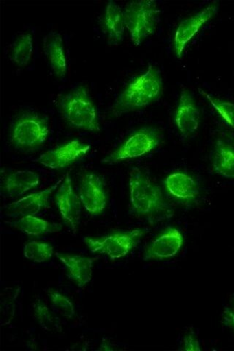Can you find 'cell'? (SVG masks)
I'll use <instances>...</instances> for the list:
<instances>
[{"mask_svg": "<svg viewBox=\"0 0 234 351\" xmlns=\"http://www.w3.org/2000/svg\"><path fill=\"white\" fill-rule=\"evenodd\" d=\"M162 93L161 74L157 68L150 65L119 95L113 107V113L118 116L146 107L159 100Z\"/></svg>", "mask_w": 234, "mask_h": 351, "instance_id": "6da1fadb", "label": "cell"}, {"mask_svg": "<svg viewBox=\"0 0 234 351\" xmlns=\"http://www.w3.org/2000/svg\"><path fill=\"white\" fill-rule=\"evenodd\" d=\"M129 186L130 204L135 215L150 217L169 212L159 186L140 169L132 170Z\"/></svg>", "mask_w": 234, "mask_h": 351, "instance_id": "7a4b0ae2", "label": "cell"}, {"mask_svg": "<svg viewBox=\"0 0 234 351\" xmlns=\"http://www.w3.org/2000/svg\"><path fill=\"white\" fill-rule=\"evenodd\" d=\"M62 113L71 126L91 132L100 130L96 107L84 86L66 95L61 101Z\"/></svg>", "mask_w": 234, "mask_h": 351, "instance_id": "3957f363", "label": "cell"}, {"mask_svg": "<svg viewBox=\"0 0 234 351\" xmlns=\"http://www.w3.org/2000/svg\"><path fill=\"white\" fill-rule=\"evenodd\" d=\"M161 10L157 2L135 1L128 3L124 10L126 27L134 45L153 34L159 23Z\"/></svg>", "mask_w": 234, "mask_h": 351, "instance_id": "277c9868", "label": "cell"}, {"mask_svg": "<svg viewBox=\"0 0 234 351\" xmlns=\"http://www.w3.org/2000/svg\"><path fill=\"white\" fill-rule=\"evenodd\" d=\"M161 142V135L153 128H142L129 136L122 145L102 160L106 164H114L137 158L157 148Z\"/></svg>", "mask_w": 234, "mask_h": 351, "instance_id": "5b68a950", "label": "cell"}, {"mask_svg": "<svg viewBox=\"0 0 234 351\" xmlns=\"http://www.w3.org/2000/svg\"><path fill=\"white\" fill-rule=\"evenodd\" d=\"M145 234L146 230L135 229L100 238L86 237L84 243L93 254L106 255L111 260H117L127 256Z\"/></svg>", "mask_w": 234, "mask_h": 351, "instance_id": "8992f818", "label": "cell"}, {"mask_svg": "<svg viewBox=\"0 0 234 351\" xmlns=\"http://www.w3.org/2000/svg\"><path fill=\"white\" fill-rule=\"evenodd\" d=\"M49 134L47 120L39 115L28 114L16 121L11 130L10 139L18 148L30 149L43 145Z\"/></svg>", "mask_w": 234, "mask_h": 351, "instance_id": "52a82bcc", "label": "cell"}, {"mask_svg": "<svg viewBox=\"0 0 234 351\" xmlns=\"http://www.w3.org/2000/svg\"><path fill=\"white\" fill-rule=\"evenodd\" d=\"M218 3L209 5L195 15L183 20L178 26L173 40L174 50L178 59H181L187 44L191 41L208 21L216 15Z\"/></svg>", "mask_w": 234, "mask_h": 351, "instance_id": "ba28073f", "label": "cell"}, {"mask_svg": "<svg viewBox=\"0 0 234 351\" xmlns=\"http://www.w3.org/2000/svg\"><path fill=\"white\" fill-rule=\"evenodd\" d=\"M60 213L67 225L73 232H77L80 225L82 213V202L73 189L71 178L69 173L65 175L55 196Z\"/></svg>", "mask_w": 234, "mask_h": 351, "instance_id": "9c48e42d", "label": "cell"}, {"mask_svg": "<svg viewBox=\"0 0 234 351\" xmlns=\"http://www.w3.org/2000/svg\"><path fill=\"white\" fill-rule=\"evenodd\" d=\"M90 149V145L80 140H72L43 154L39 162L49 169H61L85 156Z\"/></svg>", "mask_w": 234, "mask_h": 351, "instance_id": "30bf717a", "label": "cell"}, {"mask_svg": "<svg viewBox=\"0 0 234 351\" xmlns=\"http://www.w3.org/2000/svg\"><path fill=\"white\" fill-rule=\"evenodd\" d=\"M80 197L85 210L93 215L102 214L107 205V196L102 179L94 173H87L82 178Z\"/></svg>", "mask_w": 234, "mask_h": 351, "instance_id": "8fae6325", "label": "cell"}, {"mask_svg": "<svg viewBox=\"0 0 234 351\" xmlns=\"http://www.w3.org/2000/svg\"><path fill=\"white\" fill-rule=\"evenodd\" d=\"M184 243L179 230L169 228L156 238L144 252L145 261L163 260L175 256Z\"/></svg>", "mask_w": 234, "mask_h": 351, "instance_id": "7c38bea8", "label": "cell"}, {"mask_svg": "<svg viewBox=\"0 0 234 351\" xmlns=\"http://www.w3.org/2000/svg\"><path fill=\"white\" fill-rule=\"evenodd\" d=\"M175 124L182 136L194 135L200 124V112L191 93L183 90L174 116Z\"/></svg>", "mask_w": 234, "mask_h": 351, "instance_id": "4fadbf2b", "label": "cell"}, {"mask_svg": "<svg viewBox=\"0 0 234 351\" xmlns=\"http://www.w3.org/2000/svg\"><path fill=\"white\" fill-rule=\"evenodd\" d=\"M62 178L54 184L42 191L27 195L7 206V210L11 215H36L45 208L50 199L51 194L58 189L64 180Z\"/></svg>", "mask_w": 234, "mask_h": 351, "instance_id": "5bb4252c", "label": "cell"}, {"mask_svg": "<svg viewBox=\"0 0 234 351\" xmlns=\"http://www.w3.org/2000/svg\"><path fill=\"white\" fill-rule=\"evenodd\" d=\"M65 267L69 278L78 287L84 288L93 278L95 259L81 256L57 254Z\"/></svg>", "mask_w": 234, "mask_h": 351, "instance_id": "9a60e30c", "label": "cell"}, {"mask_svg": "<svg viewBox=\"0 0 234 351\" xmlns=\"http://www.w3.org/2000/svg\"><path fill=\"white\" fill-rule=\"evenodd\" d=\"M164 185L167 192L178 200L193 202L199 194L196 180L183 172H175L168 176Z\"/></svg>", "mask_w": 234, "mask_h": 351, "instance_id": "2e32d148", "label": "cell"}, {"mask_svg": "<svg viewBox=\"0 0 234 351\" xmlns=\"http://www.w3.org/2000/svg\"><path fill=\"white\" fill-rule=\"evenodd\" d=\"M43 49L54 73L62 78L68 70V62L62 36L57 32H51L43 41Z\"/></svg>", "mask_w": 234, "mask_h": 351, "instance_id": "e0dca14e", "label": "cell"}, {"mask_svg": "<svg viewBox=\"0 0 234 351\" xmlns=\"http://www.w3.org/2000/svg\"><path fill=\"white\" fill-rule=\"evenodd\" d=\"M104 29L111 44H118L124 38L126 29L124 10L115 2L108 3L103 21Z\"/></svg>", "mask_w": 234, "mask_h": 351, "instance_id": "ac0fdd59", "label": "cell"}, {"mask_svg": "<svg viewBox=\"0 0 234 351\" xmlns=\"http://www.w3.org/2000/svg\"><path fill=\"white\" fill-rule=\"evenodd\" d=\"M213 171L222 178L234 179V147L224 139H218L211 156Z\"/></svg>", "mask_w": 234, "mask_h": 351, "instance_id": "d6986e66", "label": "cell"}, {"mask_svg": "<svg viewBox=\"0 0 234 351\" xmlns=\"http://www.w3.org/2000/svg\"><path fill=\"white\" fill-rule=\"evenodd\" d=\"M39 183L40 177L37 173L29 170H19L8 176L4 189L8 195L18 197L34 189Z\"/></svg>", "mask_w": 234, "mask_h": 351, "instance_id": "ffe728a7", "label": "cell"}, {"mask_svg": "<svg viewBox=\"0 0 234 351\" xmlns=\"http://www.w3.org/2000/svg\"><path fill=\"white\" fill-rule=\"evenodd\" d=\"M13 226L30 237H39L56 233L62 230L60 224L50 223L45 219L36 217V215L21 217Z\"/></svg>", "mask_w": 234, "mask_h": 351, "instance_id": "44dd1931", "label": "cell"}, {"mask_svg": "<svg viewBox=\"0 0 234 351\" xmlns=\"http://www.w3.org/2000/svg\"><path fill=\"white\" fill-rule=\"evenodd\" d=\"M33 311H34L36 322L43 330L49 332H61L62 331V326L59 318L40 300H37L33 304Z\"/></svg>", "mask_w": 234, "mask_h": 351, "instance_id": "7402d4cb", "label": "cell"}, {"mask_svg": "<svg viewBox=\"0 0 234 351\" xmlns=\"http://www.w3.org/2000/svg\"><path fill=\"white\" fill-rule=\"evenodd\" d=\"M34 42L30 33L21 35L14 43L11 58L13 62L20 67H25L32 59Z\"/></svg>", "mask_w": 234, "mask_h": 351, "instance_id": "603a6c76", "label": "cell"}, {"mask_svg": "<svg viewBox=\"0 0 234 351\" xmlns=\"http://www.w3.org/2000/svg\"><path fill=\"white\" fill-rule=\"evenodd\" d=\"M21 288H8L3 292L0 303V323L8 326L13 322L16 308V301L20 294Z\"/></svg>", "mask_w": 234, "mask_h": 351, "instance_id": "cb8c5ba5", "label": "cell"}, {"mask_svg": "<svg viewBox=\"0 0 234 351\" xmlns=\"http://www.w3.org/2000/svg\"><path fill=\"white\" fill-rule=\"evenodd\" d=\"M49 298L52 311L65 319H72L75 315V307L72 301L59 291L50 290Z\"/></svg>", "mask_w": 234, "mask_h": 351, "instance_id": "d4e9b609", "label": "cell"}, {"mask_svg": "<svg viewBox=\"0 0 234 351\" xmlns=\"http://www.w3.org/2000/svg\"><path fill=\"white\" fill-rule=\"evenodd\" d=\"M25 257L33 262L44 263L49 261L54 255L53 247L38 241H32L27 243L24 248Z\"/></svg>", "mask_w": 234, "mask_h": 351, "instance_id": "484cf974", "label": "cell"}, {"mask_svg": "<svg viewBox=\"0 0 234 351\" xmlns=\"http://www.w3.org/2000/svg\"><path fill=\"white\" fill-rule=\"evenodd\" d=\"M199 91L214 108L219 116L224 120V122L234 130V104L220 100L202 90L199 89Z\"/></svg>", "mask_w": 234, "mask_h": 351, "instance_id": "4316f807", "label": "cell"}, {"mask_svg": "<svg viewBox=\"0 0 234 351\" xmlns=\"http://www.w3.org/2000/svg\"><path fill=\"white\" fill-rule=\"evenodd\" d=\"M184 350L187 351H200V348L197 339L193 335H187L185 339Z\"/></svg>", "mask_w": 234, "mask_h": 351, "instance_id": "83f0119b", "label": "cell"}, {"mask_svg": "<svg viewBox=\"0 0 234 351\" xmlns=\"http://www.w3.org/2000/svg\"><path fill=\"white\" fill-rule=\"evenodd\" d=\"M225 323L234 329V306L228 307L224 313Z\"/></svg>", "mask_w": 234, "mask_h": 351, "instance_id": "f1b7e54d", "label": "cell"}]
</instances>
